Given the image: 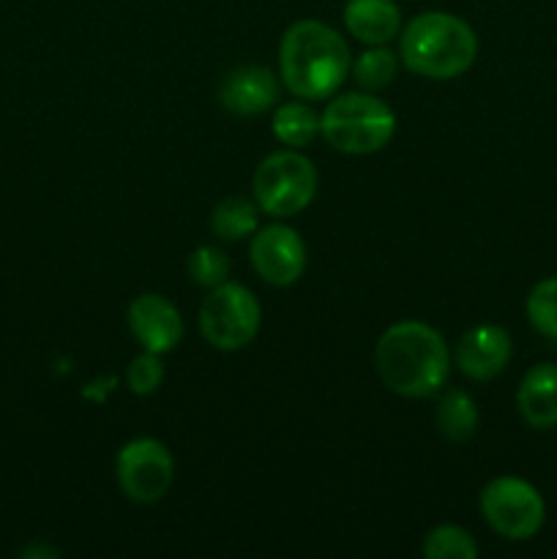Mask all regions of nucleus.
<instances>
[{"instance_id":"1","label":"nucleus","mask_w":557,"mask_h":559,"mask_svg":"<svg viewBox=\"0 0 557 559\" xmlns=\"http://www.w3.org/2000/svg\"><path fill=\"white\" fill-rule=\"evenodd\" d=\"M453 355L437 328L420 320L393 322L375 347V369L382 385L404 399L437 396L448 385Z\"/></svg>"},{"instance_id":"2","label":"nucleus","mask_w":557,"mask_h":559,"mask_svg":"<svg viewBox=\"0 0 557 559\" xmlns=\"http://www.w3.org/2000/svg\"><path fill=\"white\" fill-rule=\"evenodd\" d=\"M349 47L342 33L320 20H298L278 41V76L295 98L336 96L349 74Z\"/></svg>"},{"instance_id":"3","label":"nucleus","mask_w":557,"mask_h":559,"mask_svg":"<svg viewBox=\"0 0 557 559\" xmlns=\"http://www.w3.org/2000/svg\"><path fill=\"white\" fill-rule=\"evenodd\" d=\"M478 58L473 25L451 11H420L399 33V60L426 80H457Z\"/></svg>"},{"instance_id":"4","label":"nucleus","mask_w":557,"mask_h":559,"mask_svg":"<svg viewBox=\"0 0 557 559\" xmlns=\"http://www.w3.org/2000/svg\"><path fill=\"white\" fill-rule=\"evenodd\" d=\"M320 134L344 156H371L393 140L396 115L369 91L336 93L320 115Z\"/></svg>"},{"instance_id":"5","label":"nucleus","mask_w":557,"mask_h":559,"mask_svg":"<svg viewBox=\"0 0 557 559\" xmlns=\"http://www.w3.org/2000/svg\"><path fill=\"white\" fill-rule=\"evenodd\" d=\"M317 186H320L317 167L295 147H284L262 158L251 178L254 202L273 218L304 213L315 202Z\"/></svg>"},{"instance_id":"6","label":"nucleus","mask_w":557,"mask_h":559,"mask_svg":"<svg viewBox=\"0 0 557 559\" xmlns=\"http://www.w3.org/2000/svg\"><path fill=\"white\" fill-rule=\"evenodd\" d=\"M262 325L260 300L249 287L224 282L205 295L200 306V333L213 349L238 353L249 347Z\"/></svg>"},{"instance_id":"7","label":"nucleus","mask_w":557,"mask_h":559,"mask_svg":"<svg viewBox=\"0 0 557 559\" xmlns=\"http://www.w3.org/2000/svg\"><path fill=\"white\" fill-rule=\"evenodd\" d=\"M478 508L491 533L513 540V544L535 538L546 519V502L541 491L530 480L517 478V475L491 478L481 489Z\"/></svg>"},{"instance_id":"8","label":"nucleus","mask_w":557,"mask_h":559,"mask_svg":"<svg viewBox=\"0 0 557 559\" xmlns=\"http://www.w3.org/2000/svg\"><path fill=\"white\" fill-rule=\"evenodd\" d=\"M115 478L126 500L153 506L164 500L175 480V459L162 440L137 437L126 442L115 459Z\"/></svg>"},{"instance_id":"9","label":"nucleus","mask_w":557,"mask_h":559,"mask_svg":"<svg viewBox=\"0 0 557 559\" xmlns=\"http://www.w3.org/2000/svg\"><path fill=\"white\" fill-rule=\"evenodd\" d=\"M249 260L265 284L293 287L306 271V243L289 224H268L251 238Z\"/></svg>"},{"instance_id":"10","label":"nucleus","mask_w":557,"mask_h":559,"mask_svg":"<svg viewBox=\"0 0 557 559\" xmlns=\"http://www.w3.org/2000/svg\"><path fill=\"white\" fill-rule=\"evenodd\" d=\"M126 322H129L131 336L145 353L167 355L183 342V317L178 306L164 295H137L126 311Z\"/></svg>"},{"instance_id":"11","label":"nucleus","mask_w":557,"mask_h":559,"mask_svg":"<svg viewBox=\"0 0 557 559\" xmlns=\"http://www.w3.org/2000/svg\"><path fill=\"white\" fill-rule=\"evenodd\" d=\"M511 333L495 322L470 328L453 349V366L473 382H489L502 374L511 360Z\"/></svg>"},{"instance_id":"12","label":"nucleus","mask_w":557,"mask_h":559,"mask_svg":"<svg viewBox=\"0 0 557 559\" xmlns=\"http://www.w3.org/2000/svg\"><path fill=\"white\" fill-rule=\"evenodd\" d=\"M218 102L238 118H254L278 102V76L265 66H240L218 85Z\"/></svg>"},{"instance_id":"13","label":"nucleus","mask_w":557,"mask_h":559,"mask_svg":"<svg viewBox=\"0 0 557 559\" xmlns=\"http://www.w3.org/2000/svg\"><path fill=\"white\" fill-rule=\"evenodd\" d=\"M342 16L349 36L366 47H382L402 33V11L393 0H347Z\"/></svg>"},{"instance_id":"14","label":"nucleus","mask_w":557,"mask_h":559,"mask_svg":"<svg viewBox=\"0 0 557 559\" xmlns=\"http://www.w3.org/2000/svg\"><path fill=\"white\" fill-rule=\"evenodd\" d=\"M517 409L530 429L549 431L557 426V364H538L522 377Z\"/></svg>"},{"instance_id":"15","label":"nucleus","mask_w":557,"mask_h":559,"mask_svg":"<svg viewBox=\"0 0 557 559\" xmlns=\"http://www.w3.org/2000/svg\"><path fill=\"white\" fill-rule=\"evenodd\" d=\"M478 404H475V399L470 396L467 391H462V388H448L435 407L437 431H440L448 442H457V445L473 440L475 431H478Z\"/></svg>"},{"instance_id":"16","label":"nucleus","mask_w":557,"mask_h":559,"mask_svg":"<svg viewBox=\"0 0 557 559\" xmlns=\"http://www.w3.org/2000/svg\"><path fill=\"white\" fill-rule=\"evenodd\" d=\"M271 131L284 147H295V151H304L311 142L320 136V112L315 107L298 98V102L278 104L273 109L271 118Z\"/></svg>"},{"instance_id":"17","label":"nucleus","mask_w":557,"mask_h":559,"mask_svg":"<svg viewBox=\"0 0 557 559\" xmlns=\"http://www.w3.org/2000/svg\"><path fill=\"white\" fill-rule=\"evenodd\" d=\"M260 227V205L249 197H224L211 213V233L218 240H244Z\"/></svg>"},{"instance_id":"18","label":"nucleus","mask_w":557,"mask_h":559,"mask_svg":"<svg viewBox=\"0 0 557 559\" xmlns=\"http://www.w3.org/2000/svg\"><path fill=\"white\" fill-rule=\"evenodd\" d=\"M349 71H353L360 91L377 93L396 80L399 55L391 52L386 44H382V47H366L364 52L353 60Z\"/></svg>"},{"instance_id":"19","label":"nucleus","mask_w":557,"mask_h":559,"mask_svg":"<svg viewBox=\"0 0 557 559\" xmlns=\"http://www.w3.org/2000/svg\"><path fill=\"white\" fill-rule=\"evenodd\" d=\"M420 555L426 559H475L481 549L473 535L459 524H437L424 535Z\"/></svg>"},{"instance_id":"20","label":"nucleus","mask_w":557,"mask_h":559,"mask_svg":"<svg viewBox=\"0 0 557 559\" xmlns=\"http://www.w3.org/2000/svg\"><path fill=\"white\" fill-rule=\"evenodd\" d=\"M524 314L535 333L557 338V276L541 278L524 300Z\"/></svg>"},{"instance_id":"21","label":"nucleus","mask_w":557,"mask_h":559,"mask_svg":"<svg viewBox=\"0 0 557 559\" xmlns=\"http://www.w3.org/2000/svg\"><path fill=\"white\" fill-rule=\"evenodd\" d=\"M186 276L191 284L202 289H213L229 278V257L227 251L216 246H197L186 260Z\"/></svg>"},{"instance_id":"22","label":"nucleus","mask_w":557,"mask_h":559,"mask_svg":"<svg viewBox=\"0 0 557 559\" xmlns=\"http://www.w3.org/2000/svg\"><path fill=\"white\" fill-rule=\"evenodd\" d=\"M164 374H167V369H164L162 355L142 349V355H137L126 369V388L134 396H153L162 388Z\"/></svg>"}]
</instances>
